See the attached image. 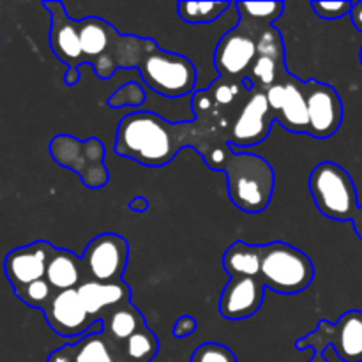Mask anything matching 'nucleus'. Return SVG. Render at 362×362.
<instances>
[{
  "label": "nucleus",
  "mask_w": 362,
  "mask_h": 362,
  "mask_svg": "<svg viewBox=\"0 0 362 362\" xmlns=\"http://www.w3.org/2000/svg\"><path fill=\"white\" fill-rule=\"evenodd\" d=\"M193 122L172 124L152 112H134L117 127L115 152L144 166H165L184 147H191Z\"/></svg>",
  "instance_id": "nucleus-1"
},
{
  "label": "nucleus",
  "mask_w": 362,
  "mask_h": 362,
  "mask_svg": "<svg viewBox=\"0 0 362 362\" xmlns=\"http://www.w3.org/2000/svg\"><path fill=\"white\" fill-rule=\"evenodd\" d=\"M221 172L228 179L232 204L246 214H260L269 207L274 193V170L253 152H230Z\"/></svg>",
  "instance_id": "nucleus-2"
},
{
  "label": "nucleus",
  "mask_w": 362,
  "mask_h": 362,
  "mask_svg": "<svg viewBox=\"0 0 362 362\" xmlns=\"http://www.w3.org/2000/svg\"><path fill=\"white\" fill-rule=\"evenodd\" d=\"M260 279L264 288L281 296H296L311 286L315 265L299 247L286 243H269L264 244Z\"/></svg>",
  "instance_id": "nucleus-3"
},
{
  "label": "nucleus",
  "mask_w": 362,
  "mask_h": 362,
  "mask_svg": "<svg viewBox=\"0 0 362 362\" xmlns=\"http://www.w3.org/2000/svg\"><path fill=\"white\" fill-rule=\"evenodd\" d=\"M310 193L320 214L334 221H352L359 209L354 179L332 161H324L311 170Z\"/></svg>",
  "instance_id": "nucleus-4"
},
{
  "label": "nucleus",
  "mask_w": 362,
  "mask_h": 362,
  "mask_svg": "<svg viewBox=\"0 0 362 362\" xmlns=\"http://www.w3.org/2000/svg\"><path fill=\"white\" fill-rule=\"evenodd\" d=\"M138 71L145 85L165 98H182L191 94L198 80L197 67L187 57L165 52L156 45V41L138 62Z\"/></svg>",
  "instance_id": "nucleus-5"
},
{
  "label": "nucleus",
  "mask_w": 362,
  "mask_h": 362,
  "mask_svg": "<svg viewBox=\"0 0 362 362\" xmlns=\"http://www.w3.org/2000/svg\"><path fill=\"white\" fill-rule=\"evenodd\" d=\"M331 346L343 362H362V311L350 310L336 324L322 320L313 332L297 339V350H313L322 356Z\"/></svg>",
  "instance_id": "nucleus-6"
},
{
  "label": "nucleus",
  "mask_w": 362,
  "mask_h": 362,
  "mask_svg": "<svg viewBox=\"0 0 362 362\" xmlns=\"http://www.w3.org/2000/svg\"><path fill=\"white\" fill-rule=\"evenodd\" d=\"M80 258L90 281H119L129 262V244L126 237L106 232L94 237Z\"/></svg>",
  "instance_id": "nucleus-7"
},
{
  "label": "nucleus",
  "mask_w": 362,
  "mask_h": 362,
  "mask_svg": "<svg viewBox=\"0 0 362 362\" xmlns=\"http://www.w3.org/2000/svg\"><path fill=\"white\" fill-rule=\"evenodd\" d=\"M265 99L274 122L281 124L290 133L308 134L306 87L303 80L288 73L265 90Z\"/></svg>",
  "instance_id": "nucleus-8"
},
{
  "label": "nucleus",
  "mask_w": 362,
  "mask_h": 362,
  "mask_svg": "<svg viewBox=\"0 0 362 362\" xmlns=\"http://www.w3.org/2000/svg\"><path fill=\"white\" fill-rule=\"evenodd\" d=\"M308 108V134L325 140L338 133L343 122V101L332 85L317 80L304 81Z\"/></svg>",
  "instance_id": "nucleus-9"
},
{
  "label": "nucleus",
  "mask_w": 362,
  "mask_h": 362,
  "mask_svg": "<svg viewBox=\"0 0 362 362\" xmlns=\"http://www.w3.org/2000/svg\"><path fill=\"white\" fill-rule=\"evenodd\" d=\"M257 59V37L237 25L219 39L214 52V66L223 80L243 81Z\"/></svg>",
  "instance_id": "nucleus-10"
},
{
  "label": "nucleus",
  "mask_w": 362,
  "mask_h": 362,
  "mask_svg": "<svg viewBox=\"0 0 362 362\" xmlns=\"http://www.w3.org/2000/svg\"><path fill=\"white\" fill-rule=\"evenodd\" d=\"M48 327L67 339H80L94 325V318L85 311L76 290L55 292L49 303L42 308Z\"/></svg>",
  "instance_id": "nucleus-11"
},
{
  "label": "nucleus",
  "mask_w": 362,
  "mask_h": 362,
  "mask_svg": "<svg viewBox=\"0 0 362 362\" xmlns=\"http://www.w3.org/2000/svg\"><path fill=\"white\" fill-rule=\"evenodd\" d=\"M272 122H274V117L269 110L265 92L255 88L230 129L228 145L246 148L262 144L271 134Z\"/></svg>",
  "instance_id": "nucleus-12"
},
{
  "label": "nucleus",
  "mask_w": 362,
  "mask_h": 362,
  "mask_svg": "<svg viewBox=\"0 0 362 362\" xmlns=\"http://www.w3.org/2000/svg\"><path fill=\"white\" fill-rule=\"evenodd\" d=\"M46 362H126L119 343L103 332L101 322H94L85 336L49 354Z\"/></svg>",
  "instance_id": "nucleus-13"
},
{
  "label": "nucleus",
  "mask_w": 362,
  "mask_h": 362,
  "mask_svg": "<svg viewBox=\"0 0 362 362\" xmlns=\"http://www.w3.org/2000/svg\"><path fill=\"white\" fill-rule=\"evenodd\" d=\"M53 247L55 246H52L48 240H35L7 253L4 260V272L13 290L45 279L46 264Z\"/></svg>",
  "instance_id": "nucleus-14"
},
{
  "label": "nucleus",
  "mask_w": 362,
  "mask_h": 362,
  "mask_svg": "<svg viewBox=\"0 0 362 362\" xmlns=\"http://www.w3.org/2000/svg\"><path fill=\"white\" fill-rule=\"evenodd\" d=\"M260 278H230L219 297V315L226 320H246L255 317L264 304Z\"/></svg>",
  "instance_id": "nucleus-15"
},
{
  "label": "nucleus",
  "mask_w": 362,
  "mask_h": 362,
  "mask_svg": "<svg viewBox=\"0 0 362 362\" xmlns=\"http://www.w3.org/2000/svg\"><path fill=\"white\" fill-rule=\"evenodd\" d=\"M49 11L52 28H49V46L60 62L69 67H78L81 62L80 48V21H74L66 14L62 2H42Z\"/></svg>",
  "instance_id": "nucleus-16"
},
{
  "label": "nucleus",
  "mask_w": 362,
  "mask_h": 362,
  "mask_svg": "<svg viewBox=\"0 0 362 362\" xmlns=\"http://www.w3.org/2000/svg\"><path fill=\"white\" fill-rule=\"evenodd\" d=\"M78 297L83 304L85 311L94 318L95 322L101 320L108 311L131 303V286L126 281L99 283V281H85L76 288Z\"/></svg>",
  "instance_id": "nucleus-17"
},
{
  "label": "nucleus",
  "mask_w": 362,
  "mask_h": 362,
  "mask_svg": "<svg viewBox=\"0 0 362 362\" xmlns=\"http://www.w3.org/2000/svg\"><path fill=\"white\" fill-rule=\"evenodd\" d=\"M45 279L53 292L76 290L81 283L88 281L81 258L66 247H53L46 264Z\"/></svg>",
  "instance_id": "nucleus-18"
},
{
  "label": "nucleus",
  "mask_w": 362,
  "mask_h": 362,
  "mask_svg": "<svg viewBox=\"0 0 362 362\" xmlns=\"http://www.w3.org/2000/svg\"><path fill=\"white\" fill-rule=\"evenodd\" d=\"M119 32L113 25L101 18H85L80 21V48H81V62L92 64L101 59L108 48L112 46L113 39Z\"/></svg>",
  "instance_id": "nucleus-19"
},
{
  "label": "nucleus",
  "mask_w": 362,
  "mask_h": 362,
  "mask_svg": "<svg viewBox=\"0 0 362 362\" xmlns=\"http://www.w3.org/2000/svg\"><path fill=\"white\" fill-rule=\"evenodd\" d=\"M264 246L237 240L223 255V269L230 278H260Z\"/></svg>",
  "instance_id": "nucleus-20"
},
{
  "label": "nucleus",
  "mask_w": 362,
  "mask_h": 362,
  "mask_svg": "<svg viewBox=\"0 0 362 362\" xmlns=\"http://www.w3.org/2000/svg\"><path fill=\"white\" fill-rule=\"evenodd\" d=\"M99 322L103 324V332L119 345L147 325L145 317L138 308L133 306V303L122 304V306L108 311Z\"/></svg>",
  "instance_id": "nucleus-21"
},
{
  "label": "nucleus",
  "mask_w": 362,
  "mask_h": 362,
  "mask_svg": "<svg viewBox=\"0 0 362 362\" xmlns=\"http://www.w3.org/2000/svg\"><path fill=\"white\" fill-rule=\"evenodd\" d=\"M233 7L239 11L240 27L258 39L265 28L272 27V23L281 18L285 2H237Z\"/></svg>",
  "instance_id": "nucleus-22"
},
{
  "label": "nucleus",
  "mask_w": 362,
  "mask_h": 362,
  "mask_svg": "<svg viewBox=\"0 0 362 362\" xmlns=\"http://www.w3.org/2000/svg\"><path fill=\"white\" fill-rule=\"evenodd\" d=\"M120 352L126 362H151L159 352V339L145 325L126 341L120 343Z\"/></svg>",
  "instance_id": "nucleus-23"
},
{
  "label": "nucleus",
  "mask_w": 362,
  "mask_h": 362,
  "mask_svg": "<svg viewBox=\"0 0 362 362\" xmlns=\"http://www.w3.org/2000/svg\"><path fill=\"white\" fill-rule=\"evenodd\" d=\"M233 4L228 0L223 2H179L177 4V14L180 20L191 25L212 23L221 18Z\"/></svg>",
  "instance_id": "nucleus-24"
},
{
  "label": "nucleus",
  "mask_w": 362,
  "mask_h": 362,
  "mask_svg": "<svg viewBox=\"0 0 362 362\" xmlns=\"http://www.w3.org/2000/svg\"><path fill=\"white\" fill-rule=\"evenodd\" d=\"M286 74H288V71H286L285 62H276V60L269 59V57L257 55L246 78L253 81L257 90L265 92L269 87L278 83L281 78H285Z\"/></svg>",
  "instance_id": "nucleus-25"
},
{
  "label": "nucleus",
  "mask_w": 362,
  "mask_h": 362,
  "mask_svg": "<svg viewBox=\"0 0 362 362\" xmlns=\"http://www.w3.org/2000/svg\"><path fill=\"white\" fill-rule=\"evenodd\" d=\"M14 293L28 308L42 310L49 303V299H52L55 292H53V288L48 285L46 279H39V281L28 283V285L20 286V288H14Z\"/></svg>",
  "instance_id": "nucleus-26"
},
{
  "label": "nucleus",
  "mask_w": 362,
  "mask_h": 362,
  "mask_svg": "<svg viewBox=\"0 0 362 362\" xmlns=\"http://www.w3.org/2000/svg\"><path fill=\"white\" fill-rule=\"evenodd\" d=\"M257 55L269 57L276 62H285V42L278 28L267 27L257 39Z\"/></svg>",
  "instance_id": "nucleus-27"
},
{
  "label": "nucleus",
  "mask_w": 362,
  "mask_h": 362,
  "mask_svg": "<svg viewBox=\"0 0 362 362\" xmlns=\"http://www.w3.org/2000/svg\"><path fill=\"white\" fill-rule=\"evenodd\" d=\"M189 362H239L237 356L221 343H202L191 354Z\"/></svg>",
  "instance_id": "nucleus-28"
},
{
  "label": "nucleus",
  "mask_w": 362,
  "mask_h": 362,
  "mask_svg": "<svg viewBox=\"0 0 362 362\" xmlns=\"http://www.w3.org/2000/svg\"><path fill=\"white\" fill-rule=\"evenodd\" d=\"M207 92L214 105L230 106L237 98H239L240 92H243V81L218 78V80L212 83V87L207 88Z\"/></svg>",
  "instance_id": "nucleus-29"
},
{
  "label": "nucleus",
  "mask_w": 362,
  "mask_h": 362,
  "mask_svg": "<svg viewBox=\"0 0 362 362\" xmlns=\"http://www.w3.org/2000/svg\"><path fill=\"white\" fill-rule=\"evenodd\" d=\"M352 4L354 2H349V0H343V2H318V0H315V2H311V9L322 20H339V18L350 14Z\"/></svg>",
  "instance_id": "nucleus-30"
},
{
  "label": "nucleus",
  "mask_w": 362,
  "mask_h": 362,
  "mask_svg": "<svg viewBox=\"0 0 362 362\" xmlns=\"http://www.w3.org/2000/svg\"><path fill=\"white\" fill-rule=\"evenodd\" d=\"M197 329H198L197 318L191 317V315H182V317L177 318L175 324H173V336L179 339L187 338V336L194 334Z\"/></svg>",
  "instance_id": "nucleus-31"
},
{
  "label": "nucleus",
  "mask_w": 362,
  "mask_h": 362,
  "mask_svg": "<svg viewBox=\"0 0 362 362\" xmlns=\"http://www.w3.org/2000/svg\"><path fill=\"white\" fill-rule=\"evenodd\" d=\"M212 106H214V103H212L211 95H209L207 90H198L197 94H194L193 110L198 117H202V115H205V113L211 112Z\"/></svg>",
  "instance_id": "nucleus-32"
},
{
  "label": "nucleus",
  "mask_w": 362,
  "mask_h": 362,
  "mask_svg": "<svg viewBox=\"0 0 362 362\" xmlns=\"http://www.w3.org/2000/svg\"><path fill=\"white\" fill-rule=\"evenodd\" d=\"M350 20H352L354 27L357 30L362 32V2H354L352 4V9H350Z\"/></svg>",
  "instance_id": "nucleus-33"
},
{
  "label": "nucleus",
  "mask_w": 362,
  "mask_h": 362,
  "mask_svg": "<svg viewBox=\"0 0 362 362\" xmlns=\"http://www.w3.org/2000/svg\"><path fill=\"white\" fill-rule=\"evenodd\" d=\"M129 211L138 212V214H144L148 211V200L145 197H134L129 202Z\"/></svg>",
  "instance_id": "nucleus-34"
},
{
  "label": "nucleus",
  "mask_w": 362,
  "mask_h": 362,
  "mask_svg": "<svg viewBox=\"0 0 362 362\" xmlns=\"http://www.w3.org/2000/svg\"><path fill=\"white\" fill-rule=\"evenodd\" d=\"M78 80H80V71H78V67H69V71L64 74V83L67 87H74L78 83Z\"/></svg>",
  "instance_id": "nucleus-35"
},
{
  "label": "nucleus",
  "mask_w": 362,
  "mask_h": 362,
  "mask_svg": "<svg viewBox=\"0 0 362 362\" xmlns=\"http://www.w3.org/2000/svg\"><path fill=\"white\" fill-rule=\"evenodd\" d=\"M352 223H354V230H356L357 235H359L361 240H362V205H359V209H357V212H356V216H354Z\"/></svg>",
  "instance_id": "nucleus-36"
},
{
  "label": "nucleus",
  "mask_w": 362,
  "mask_h": 362,
  "mask_svg": "<svg viewBox=\"0 0 362 362\" xmlns=\"http://www.w3.org/2000/svg\"><path fill=\"white\" fill-rule=\"evenodd\" d=\"M310 362H329V361L325 359L324 354H322V356H318V354H315V356L311 357V361H310Z\"/></svg>",
  "instance_id": "nucleus-37"
},
{
  "label": "nucleus",
  "mask_w": 362,
  "mask_h": 362,
  "mask_svg": "<svg viewBox=\"0 0 362 362\" xmlns=\"http://www.w3.org/2000/svg\"><path fill=\"white\" fill-rule=\"evenodd\" d=\"M361 64H362V48H361Z\"/></svg>",
  "instance_id": "nucleus-38"
}]
</instances>
